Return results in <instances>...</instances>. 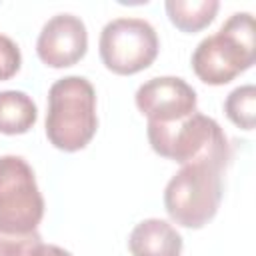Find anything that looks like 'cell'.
Returning <instances> with one entry per match:
<instances>
[{
	"instance_id": "6da1fadb",
	"label": "cell",
	"mask_w": 256,
	"mask_h": 256,
	"mask_svg": "<svg viewBox=\"0 0 256 256\" xmlns=\"http://www.w3.org/2000/svg\"><path fill=\"white\" fill-rule=\"evenodd\" d=\"M98 128L96 90L84 76H64L48 90L46 138L64 152L90 144Z\"/></svg>"
},
{
	"instance_id": "7a4b0ae2",
	"label": "cell",
	"mask_w": 256,
	"mask_h": 256,
	"mask_svg": "<svg viewBox=\"0 0 256 256\" xmlns=\"http://www.w3.org/2000/svg\"><path fill=\"white\" fill-rule=\"evenodd\" d=\"M256 60L254 18L250 12L232 14L218 32L202 38L192 52L194 74L210 86L232 82Z\"/></svg>"
},
{
	"instance_id": "3957f363",
	"label": "cell",
	"mask_w": 256,
	"mask_h": 256,
	"mask_svg": "<svg viewBox=\"0 0 256 256\" xmlns=\"http://www.w3.org/2000/svg\"><path fill=\"white\" fill-rule=\"evenodd\" d=\"M146 134L152 150L158 156L178 164L206 160L228 166L232 158L228 138L220 124L198 110L168 124L148 122Z\"/></svg>"
},
{
	"instance_id": "277c9868",
	"label": "cell",
	"mask_w": 256,
	"mask_h": 256,
	"mask_svg": "<svg viewBox=\"0 0 256 256\" xmlns=\"http://www.w3.org/2000/svg\"><path fill=\"white\" fill-rule=\"evenodd\" d=\"M216 162H190L168 180L164 208L172 222L184 228H202L218 212L222 202V172Z\"/></svg>"
},
{
	"instance_id": "5b68a950",
	"label": "cell",
	"mask_w": 256,
	"mask_h": 256,
	"mask_svg": "<svg viewBox=\"0 0 256 256\" xmlns=\"http://www.w3.org/2000/svg\"><path fill=\"white\" fill-rule=\"evenodd\" d=\"M44 218L32 166L16 154L0 156V234H28L38 230Z\"/></svg>"
},
{
	"instance_id": "8992f818",
	"label": "cell",
	"mask_w": 256,
	"mask_h": 256,
	"mask_svg": "<svg viewBox=\"0 0 256 256\" xmlns=\"http://www.w3.org/2000/svg\"><path fill=\"white\" fill-rule=\"evenodd\" d=\"M98 50L110 72L130 76L156 60L160 40L154 26L144 18H114L102 28Z\"/></svg>"
},
{
	"instance_id": "52a82bcc",
	"label": "cell",
	"mask_w": 256,
	"mask_h": 256,
	"mask_svg": "<svg viewBox=\"0 0 256 256\" xmlns=\"http://www.w3.org/2000/svg\"><path fill=\"white\" fill-rule=\"evenodd\" d=\"M136 106L148 122H176L196 112V90L178 76H156L136 90Z\"/></svg>"
},
{
	"instance_id": "ba28073f",
	"label": "cell",
	"mask_w": 256,
	"mask_h": 256,
	"mask_svg": "<svg viewBox=\"0 0 256 256\" xmlns=\"http://www.w3.org/2000/svg\"><path fill=\"white\" fill-rule=\"evenodd\" d=\"M88 50V32L82 18L74 14H56L40 30L36 40L38 58L50 68H68L78 64Z\"/></svg>"
},
{
	"instance_id": "9c48e42d",
	"label": "cell",
	"mask_w": 256,
	"mask_h": 256,
	"mask_svg": "<svg viewBox=\"0 0 256 256\" xmlns=\"http://www.w3.org/2000/svg\"><path fill=\"white\" fill-rule=\"evenodd\" d=\"M184 240L180 232L166 220L146 218L138 222L128 236L132 256H180Z\"/></svg>"
},
{
	"instance_id": "30bf717a",
	"label": "cell",
	"mask_w": 256,
	"mask_h": 256,
	"mask_svg": "<svg viewBox=\"0 0 256 256\" xmlns=\"http://www.w3.org/2000/svg\"><path fill=\"white\" fill-rule=\"evenodd\" d=\"M38 120L34 100L22 90L0 92V132L8 136L26 134Z\"/></svg>"
},
{
	"instance_id": "8fae6325",
	"label": "cell",
	"mask_w": 256,
	"mask_h": 256,
	"mask_svg": "<svg viewBox=\"0 0 256 256\" xmlns=\"http://www.w3.org/2000/svg\"><path fill=\"white\" fill-rule=\"evenodd\" d=\"M170 22L186 34H194L210 26L220 8L218 0H166L164 4Z\"/></svg>"
},
{
	"instance_id": "7c38bea8",
	"label": "cell",
	"mask_w": 256,
	"mask_h": 256,
	"mask_svg": "<svg viewBox=\"0 0 256 256\" xmlns=\"http://www.w3.org/2000/svg\"><path fill=\"white\" fill-rule=\"evenodd\" d=\"M224 112L232 124L242 130H252L256 122V88L244 84L234 88L224 100Z\"/></svg>"
},
{
	"instance_id": "4fadbf2b",
	"label": "cell",
	"mask_w": 256,
	"mask_h": 256,
	"mask_svg": "<svg viewBox=\"0 0 256 256\" xmlns=\"http://www.w3.org/2000/svg\"><path fill=\"white\" fill-rule=\"evenodd\" d=\"M42 246L38 230L28 234H0V256H34Z\"/></svg>"
},
{
	"instance_id": "5bb4252c",
	"label": "cell",
	"mask_w": 256,
	"mask_h": 256,
	"mask_svg": "<svg viewBox=\"0 0 256 256\" xmlns=\"http://www.w3.org/2000/svg\"><path fill=\"white\" fill-rule=\"evenodd\" d=\"M20 66H22V52L18 44L10 36L0 32V82L16 76Z\"/></svg>"
},
{
	"instance_id": "9a60e30c",
	"label": "cell",
	"mask_w": 256,
	"mask_h": 256,
	"mask_svg": "<svg viewBox=\"0 0 256 256\" xmlns=\"http://www.w3.org/2000/svg\"><path fill=\"white\" fill-rule=\"evenodd\" d=\"M34 256H72V254H70L68 250L56 246V244H44V242H42V246L36 250Z\"/></svg>"
}]
</instances>
